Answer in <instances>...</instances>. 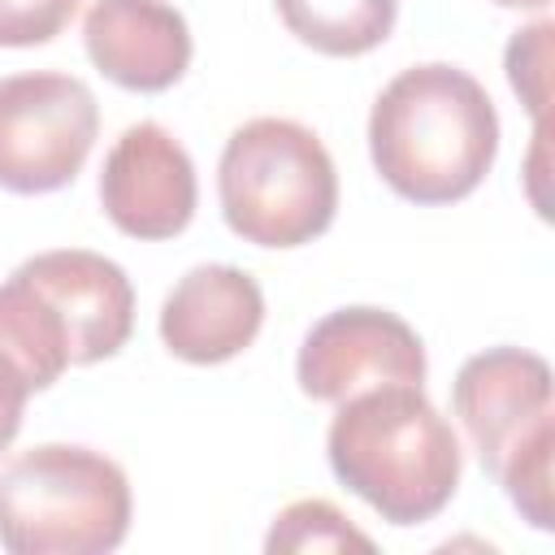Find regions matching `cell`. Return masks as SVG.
Segmentation results:
<instances>
[{"instance_id":"cell-16","label":"cell","mask_w":555,"mask_h":555,"mask_svg":"<svg viewBox=\"0 0 555 555\" xmlns=\"http://www.w3.org/2000/svg\"><path fill=\"white\" fill-rule=\"evenodd\" d=\"M82 0H0V48H35L56 39Z\"/></svg>"},{"instance_id":"cell-12","label":"cell","mask_w":555,"mask_h":555,"mask_svg":"<svg viewBox=\"0 0 555 555\" xmlns=\"http://www.w3.org/2000/svg\"><path fill=\"white\" fill-rule=\"evenodd\" d=\"M278 17L325 56H360L395 30L399 0H278Z\"/></svg>"},{"instance_id":"cell-6","label":"cell","mask_w":555,"mask_h":555,"mask_svg":"<svg viewBox=\"0 0 555 555\" xmlns=\"http://www.w3.org/2000/svg\"><path fill=\"white\" fill-rule=\"evenodd\" d=\"M299 390L321 403H343L360 390L425 382V347L416 330L386 308H338L321 317L295 360Z\"/></svg>"},{"instance_id":"cell-9","label":"cell","mask_w":555,"mask_h":555,"mask_svg":"<svg viewBox=\"0 0 555 555\" xmlns=\"http://www.w3.org/2000/svg\"><path fill=\"white\" fill-rule=\"evenodd\" d=\"M65 321L69 364H95L126 347L134 330V291L117 260L82 247L39 251L13 269Z\"/></svg>"},{"instance_id":"cell-4","label":"cell","mask_w":555,"mask_h":555,"mask_svg":"<svg viewBox=\"0 0 555 555\" xmlns=\"http://www.w3.org/2000/svg\"><path fill=\"white\" fill-rule=\"evenodd\" d=\"M225 225L256 247H304L330 230L338 173L325 143L291 117H256L225 139L217 165Z\"/></svg>"},{"instance_id":"cell-5","label":"cell","mask_w":555,"mask_h":555,"mask_svg":"<svg viewBox=\"0 0 555 555\" xmlns=\"http://www.w3.org/2000/svg\"><path fill=\"white\" fill-rule=\"evenodd\" d=\"M100 130L95 95L69 74L0 78V186L17 195L61 191L78 178Z\"/></svg>"},{"instance_id":"cell-2","label":"cell","mask_w":555,"mask_h":555,"mask_svg":"<svg viewBox=\"0 0 555 555\" xmlns=\"http://www.w3.org/2000/svg\"><path fill=\"white\" fill-rule=\"evenodd\" d=\"M334 477L390 525L434 520L460 486V438L421 386L390 382L343 399L325 434Z\"/></svg>"},{"instance_id":"cell-10","label":"cell","mask_w":555,"mask_h":555,"mask_svg":"<svg viewBox=\"0 0 555 555\" xmlns=\"http://www.w3.org/2000/svg\"><path fill=\"white\" fill-rule=\"evenodd\" d=\"M264 321V295L251 273L234 264H195L165 295L160 338L186 364L234 360Z\"/></svg>"},{"instance_id":"cell-11","label":"cell","mask_w":555,"mask_h":555,"mask_svg":"<svg viewBox=\"0 0 555 555\" xmlns=\"http://www.w3.org/2000/svg\"><path fill=\"white\" fill-rule=\"evenodd\" d=\"M82 39L95 69L126 91H165L191 65L186 17L165 0H95Z\"/></svg>"},{"instance_id":"cell-17","label":"cell","mask_w":555,"mask_h":555,"mask_svg":"<svg viewBox=\"0 0 555 555\" xmlns=\"http://www.w3.org/2000/svg\"><path fill=\"white\" fill-rule=\"evenodd\" d=\"M35 390H48L35 360L26 356V347L0 325V451L17 438L22 429V408Z\"/></svg>"},{"instance_id":"cell-18","label":"cell","mask_w":555,"mask_h":555,"mask_svg":"<svg viewBox=\"0 0 555 555\" xmlns=\"http://www.w3.org/2000/svg\"><path fill=\"white\" fill-rule=\"evenodd\" d=\"M494 4H503V9H546L551 0H494Z\"/></svg>"},{"instance_id":"cell-3","label":"cell","mask_w":555,"mask_h":555,"mask_svg":"<svg viewBox=\"0 0 555 555\" xmlns=\"http://www.w3.org/2000/svg\"><path fill=\"white\" fill-rule=\"evenodd\" d=\"M130 529L126 473L69 442H43L0 468V546L9 555H104Z\"/></svg>"},{"instance_id":"cell-7","label":"cell","mask_w":555,"mask_h":555,"mask_svg":"<svg viewBox=\"0 0 555 555\" xmlns=\"http://www.w3.org/2000/svg\"><path fill=\"white\" fill-rule=\"evenodd\" d=\"M195 165L156 121L126 126L100 169V204L130 238H173L195 217Z\"/></svg>"},{"instance_id":"cell-8","label":"cell","mask_w":555,"mask_h":555,"mask_svg":"<svg viewBox=\"0 0 555 555\" xmlns=\"http://www.w3.org/2000/svg\"><path fill=\"white\" fill-rule=\"evenodd\" d=\"M451 408L477 447L486 473L551 421V364L525 347H490L468 356L451 386Z\"/></svg>"},{"instance_id":"cell-15","label":"cell","mask_w":555,"mask_h":555,"mask_svg":"<svg viewBox=\"0 0 555 555\" xmlns=\"http://www.w3.org/2000/svg\"><path fill=\"white\" fill-rule=\"evenodd\" d=\"M551 35L555 26L542 17L525 30L512 35L507 43V82L516 87L520 104L533 113V121H546V100H551Z\"/></svg>"},{"instance_id":"cell-13","label":"cell","mask_w":555,"mask_h":555,"mask_svg":"<svg viewBox=\"0 0 555 555\" xmlns=\"http://www.w3.org/2000/svg\"><path fill=\"white\" fill-rule=\"evenodd\" d=\"M269 555H308V551H373V538L360 533L334 503L325 499H299L291 503L269 538H264Z\"/></svg>"},{"instance_id":"cell-1","label":"cell","mask_w":555,"mask_h":555,"mask_svg":"<svg viewBox=\"0 0 555 555\" xmlns=\"http://www.w3.org/2000/svg\"><path fill=\"white\" fill-rule=\"evenodd\" d=\"M369 152L382 182L412 204H455L481 186L499 152V113L486 87L455 65H412L369 113Z\"/></svg>"},{"instance_id":"cell-14","label":"cell","mask_w":555,"mask_h":555,"mask_svg":"<svg viewBox=\"0 0 555 555\" xmlns=\"http://www.w3.org/2000/svg\"><path fill=\"white\" fill-rule=\"evenodd\" d=\"M551 447H555V425H546L529 442H520L494 473L503 481L507 499L516 503V512L533 529H551Z\"/></svg>"}]
</instances>
